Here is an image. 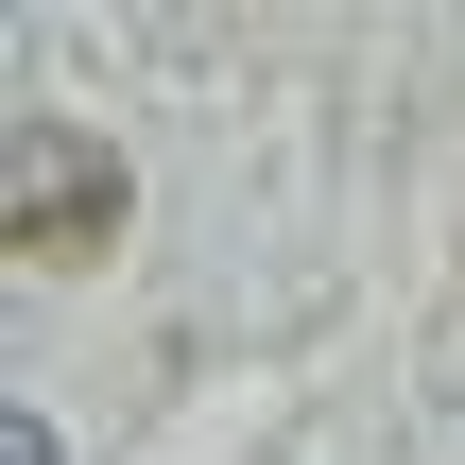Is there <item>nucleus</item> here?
Instances as JSON below:
<instances>
[{"label":"nucleus","mask_w":465,"mask_h":465,"mask_svg":"<svg viewBox=\"0 0 465 465\" xmlns=\"http://www.w3.org/2000/svg\"><path fill=\"white\" fill-rule=\"evenodd\" d=\"M0 465H69V449H52V431H35V414H0Z\"/></svg>","instance_id":"obj_2"},{"label":"nucleus","mask_w":465,"mask_h":465,"mask_svg":"<svg viewBox=\"0 0 465 465\" xmlns=\"http://www.w3.org/2000/svg\"><path fill=\"white\" fill-rule=\"evenodd\" d=\"M86 190H104V207H121V173H86V155H69V138H52V121H17V242H35V259H52V224H69V207H86Z\"/></svg>","instance_id":"obj_1"}]
</instances>
